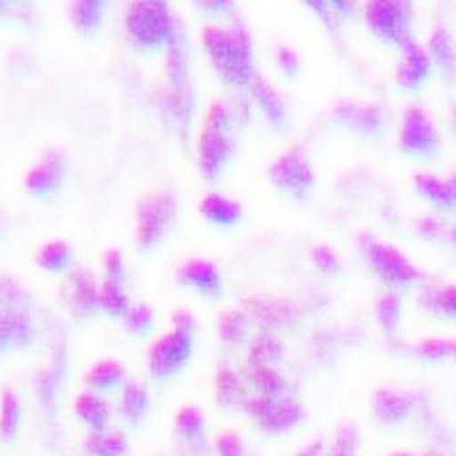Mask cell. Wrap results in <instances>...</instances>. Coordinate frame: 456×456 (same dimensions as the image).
Segmentation results:
<instances>
[{"instance_id": "19", "label": "cell", "mask_w": 456, "mask_h": 456, "mask_svg": "<svg viewBox=\"0 0 456 456\" xmlns=\"http://www.w3.org/2000/svg\"><path fill=\"white\" fill-rule=\"evenodd\" d=\"M201 215L219 226H231L242 217V206L222 194H208L201 201Z\"/></svg>"}, {"instance_id": "46", "label": "cell", "mask_w": 456, "mask_h": 456, "mask_svg": "<svg viewBox=\"0 0 456 456\" xmlns=\"http://www.w3.org/2000/svg\"><path fill=\"white\" fill-rule=\"evenodd\" d=\"M279 64L283 71L297 73V69H299V57H297V53L290 51V48L281 46L279 48Z\"/></svg>"}, {"instance_id": "28", "label": "cell", "mask_w": 456, "mask_h": 456, "mask_svg": "<svg viewBox=\"0 0 456 456\" xmlns=\"http://www.w3.org/2000/svg\"><path fill=\"white\" fill-rule=\"evenodd\" d=\"M124 379V368L117 361H101L87 372L85 381L94 388H112Z\"/></svg>"}, {"instance_id": "12", "label": "cell", "mask_w": 456, "mask_h": 456, "mask_svg": "<svg viewBox=\"0 0 456 456\" xmlns=\"http://www.w3.org/2000/svg\"><path fill=\"white\" fill-rule=\"evenodd\" d=\"M399 142L404 146V151L411 153H429L438 144V135L422 108H409L402 119V133H399Z\"/></svg>"}, {"instance_id": "48", "label": "cell", "mask_w": 456, "mask_h": 456, "mask_svg": "<svg viewBox=\"0 0 456 456\" xmlns=\"http://www.w3.org/2000/svg\"><path fill=\"white\" fill-rule=\"evenodd\" d=\"M320 454H322V441H315L311 443V445L304 447L297 456H320Z\"/></svg>"}, {"instance_id": "47", "label": "cell", "mask_w": 456, "mask_h": 456, "mask_svg": "<svg viewBox=\"0 0 456 456\" xmlns=\"http://www.w3.org/2000/svg\"><path fill=\"white\" fill-rule=\"evenodd\" d=\"M420 231H422V233L434 235V233H438V231H441V226H438V222H436L434 217H425L420 222Z\"/></svg>"}, {"instance_id": "36", "label": "cell", "mask_w": 456, "mask_h": 456, "mask_svg": "<svg viewBox=\"0 0 456 456\" xmlns=\"http://www.w3.org/2000/svg\"><path fill=\"white\" fill-rule=\"evenodd\" d=\"M126 327L135 333H146L153 327V311L146 304H137V306H128L126 311Z\"/></svg>"}, {"instance_id": "25", "label": "cell", "mask_w": 456, "mask_h": 456, "mask_svg": "<svg viewBox=\"0 0 456 456\" xmlns=\"http://www.w3.org/2000/svg\"><path fill=\"white\" fill-rule=\"evenodd\" d=\"M87 450L94 456H124L128 452V443H126L124 434L99 431V434L89 436Z\"/></svg>"}, {"instance_id": "37", "label": "cell", "mask_w": 456, "mask_h": 456, "mask_svg": "<svg viewBox=\"0 0 456 456\" xmlns=\"http://www.w3.org/2000/svg\"><path fill=\"white\" fill-rule=\"evenodd\" d=\"M358 450V431L352 425H345L338 429L333 450L329 456H356Z\"/></svg>"}, {"instance_id": "22", "label": "cell", "mask_w": 456, "mask_h": 456, "mask_svg": "<svg viewBox=\"0 0 456 456\" xmlns=\"http://www.w3.org/2000/svg\"><path fill=\"white\" fill-rule=\"evenodd\" d=\"M76 413H78L89 427H94V429L99 431H103L110 420L108 402H105L103 397H99V395L92 393H85L76 399Z\"/></svg>"}, {"instance_id": "9", "label": "cell", "mask_w": 456, "mask_h": 456, "mask_svg": "<svg viewBox=\"0 0 456 456\" xmlns=\"http://www.w3.org/2000/svg\"><path fill=\"white\" fill-rule=\"evenodd\" d=\"M361 247H363L365 256H368L374 270L384 276L386 281H390V283H413V281L420 279V272L415 270V265L402 251L390 247V244L363 235Z\"/></svg>"}, {"instance_id": "27", "label": "cell", "mask_w": 456, "mask_h": 456, "mask_svg": "<svg viewBox=\"0 0 456 456\" xmlns=\"http://www.w3.org/2000/svg\"><path fill=\"white\" fill-rule=\"evenodd\" d=\"M69 260H71V247H69L67 242H62V240L44 244L42 249L37 251V263H39V267H44V270H64L69 265Z\"/></svg>"}, {"instance_id": "4", "label": "cell", "mask_w": 456, "mask_h": 456, "mask_svg": "<svg viewBox=\"0 0 456 456\" xmlns=\"http://www.w3.org/2000/svg\"><path fill=\"white\" fill-rule=\"evenodd\" d=\"M228 121L231 110L224 103H213L203 121L199 135V165L206 176H217L231 156V140H228Z\"/></svg>"}, {"instance_id": "40", "label": "cell", "mask_w": 456, "mask_h": 456, "mask_svg": "<svg viewBox=\"0 0 456 456\" xmlns=\"http://www.w3.org/2000/svg\"><path fill=\"white\" fill-rule=\"evenodd\" d=\"M244 329V315L240 311H228L224 313L222 320H219V331H222L224 340L238 342L242 338Z\"/></svg>"}, {"instance_id": "8", "label": "cell", "mask_w": 456, "mask_h": 456, "mask_svg": "<svg viewBox=\"0 0 456 456\" xmlns=\"http://www.w3.org/2000/svg\"><path fill=\"white\" fill-rule=\"evenodd\" d=\"M244 409L254 415L260 427L267 431H288L295 425H299L304 418V409L290 397H270V395H260V397L247 399Z\"/></svg>"}, {"instance_id": "13", "label": "cell", "mask_w": 456, "mask_h": 456, "mask_svg": "<svg viewBox=\"0 0 456 456\" xmlns=\"http://www.w3.org/2000/svg\"><path fill=\"white\" fill-rule=\"evenodd\" d=\"M62 156L57 151H48L44 158L28 171L26 187L37 197L55 192L60 183H62Z\"/></svg>"}, {"instance_id": "42", "label": "cell", "mask_w": 456, "mask_h": 456, "mask_svg": "<svg viewBox=\"0 0 456 456\" xmlns=\"http://www.w3.org/2000/svg\"><path fill=\"white\" fill-rule=\"evenodd\" d=\"M313 263L324 272H336L340 267V260H338L336 251L331 247H327V244H320V247L313 249Z\"/></svg>"}, {"instance_id": "16", "label": "cell", "mask_w": 456, "mask_h": 456, "mask_svg": "<svg viewBox=\"0 0 456 456\" xmlns=\"http://www.w3.org/2000/svg\"><path fill=\"white\" fill-rule=\"evenodd\" d=\"M336 117L342 124L352 126L363 133H377L384 126V112L377 105L356 103V101H342L336 105Z\"/></svg>"}, {"instance_id": "26", "label": "cell", "mask_w": 456, "mask_h": 456, "mask_svg": "<svg viewBox=\"0 0 456 456\" xmlns=\"http://www.w3.org/2000/svg\"><path fill=\"white\" fill-rule=\"evenodd\" d=\"M105 5L101 0H78L71 5V19L73 23L80 28V30H96L103 19Z\"/></svg>"}, {"instance_id": "31", "label": "cell", "mask_w": 456, "mask_h": 456, "mask_svg": "<svg viewBox=\"0 0 456 456\" xmlns=\"http://www.w3.org/2000/svg\"><path fill=\"white\" fill-rule=\"evenodd\" d=\"M121 409L130 420H140L149 409V395L140 384H128L121 395Z\"/></svg>"}, {"instance_id": "2", "label": "cell", "mask_w": 456, "mask_h": 456, "mask_svg": "<svg viewBox=\"0 0 456 456\" xmlns=\"http://www.w3.org/2000/svg\"><path fill=\"white\" fill-rule=\"evenodd\" d=\"M169 53H167L165 67V92H162V105L169 114L171 124H176L181 135L185 137L190 114H192V85H190V73H187V57L183 32L178 28L169 39Z\"/></svg>"}, {"instance_id": "18", "label": "cell", "mask_w": 456, "mask_h": 456, "mask_svg": "<svg viewBox=\"0 0 456 456\" xmlns=\"http://www.w3.org/2000/svg\"><path fill=\"white\" fill-rule=\"evenodd\" d=\"M251 94H254V99L258 101V105L263 108V112L267 114V119L272 121L274 126H281L285 119V103L281 99V94L276 92L274 85L270 80H265L263 76L256 73L254 78H251Z\"/></svg>"}, {"instance_id": "1", "label": "cell", "mask_w": 456, "mask_h": 456, "mask_svg": "<svg viewBox=\"0 0 456 456\" xmlns=\"http://www.w3.org/2000/svg\"><path fill=\"white\" fill-rule=\"evenodd\" d=\"M203 44L215 62V67L224 73L233 85H249L256 76L254 55H251V37L249 30L242 23H235L233 28L206 26L203 28Z\"/></svg>"}, {"instance_id": "34", "label": "cell", "mask_w": 456, "mask_h": 456, "mask_svg": "<svg viewBox=\"0 0 456 456\" xmlns=\"http://www.w3.org/2000/svg\"><path fill=\"white\" fill-rule=\"evenodd\" d=\"M62 358H55V363L53 368H46L42 374H39V397L46 402V404H53V399H55L57 388H60V379H62Z\"/></svg>"}, {"instance_id": "52", "label": "cell", "mask_w": 456, "mask_h": 456, "mask_svg": "<svg viewBox=\"0 0 456 456\" xmlns=\"http://www.w3.org/2000/svg\"><path fill=\"white\" fill-rule=\"evenodd\" d=\"M454 121H456V112H454Z\"/></svg>"}, {"instance_id": "14", "label": "cell", "mask_w": 456, "mask_h": 456, "mask_svg": "<svg viewBox=\"0 0 456 456\" xmlns=\"http://www.w3.org/2000/svg\"><path fill=\"white\" fill-rule=\"evenodd\" d=\"M32 322L23 308L16 304H5L0 308V349L21 347L30 342Z\"/></svg>"}, {"instance_id": "6", "label": "cell", "mask_w": 456, "mask_h": 456, "mask_svg": "<svg viewBox=\"0 0 456 456\" xmlns=\"http://www.w3.org/2000/svg\"><path fill=\"white\" fill-rule=\"evenodd\" d=\"M411 14H413V7L409 3H399V0H372L365 5V19H368L370 28L381 39L402 44V46L411 42Z\"/></svg>"}, {"instance_id": "33", "label": "cell", "mask_w": 456, "mask_h": 456, "mask_svg": "<svg viewBox=\"0 0 456 456\" xmlns=\"http://www.w3.org/2000/svg\"><path fill=\"white\" fill-rule=\"evenodd\" d=\"M256 370V384L260 386L263 395H270V397H281L285 393V379L281 377L279 370H274L272 365H258Z\"/></svg>"}, {"instance_id": "23", "label": "cell", "mask_w": 456, "mask_h": 456, "mask_svg": "<svg viewBox=\"0 0 456 456\" xmlns=\"http://www.w3.org/2000/svg\"><path fill=\"white\" fill-rule=\"evenodd\" d=\"M176 431L190 445H201L203 438H206V422H203L201 411L197 406H185V409L178 411Z\"/></svg>"}, {"instance_id": "11", "label": "cell", "mask_w": 456, "mask_h": 456, "mask_svg": "<svg viewBox=\"0 0 456 456\" xmlns=\"http://www.w3.org/2000/svg\"><path fill=\"white\" fill-rule=\"evenodd\" d=\"M62 299L76 315H92L101 308V288L89 272L76 270L64 281Z\"/></svg>"}, {"instance_id": "21", "label": "cell", "mask_w": 456, "mask_h": 456, "mask_svg": "<svg viewBox=\"0 0 456 456\" xmlns=\"http://www.w3.org/2000/svg\"><path fill=\"white\" fill-rule=\"evenodd\" d=\"M415 187L422 197L434 201L436 206L441 208H454V194H452L450 178H438L434 174H418L415 176Z\"/></svg>"}, {"instance_id": "20", "label": "cell", "mask_w": 456, "mask_h": 456, "mask_svg": "<svg viewBox=\"0 0 456 456\" xmlns=\"http://www.w3.org/2000/svg\"><path fill=\"white\" fill-rule=\"evenodd\" d=\"M374 411L384 422H399L411 413V399L397 390L384 388L374 395Z\"/></svg>"}, {"instance_id": "32", "label": "cell", "mask_w": 456, "mask_h": 456, "mask_svg": "<svg viewBox=\"0 0 456 456\" xmlns=\"http://www.w3.org/2000/svg\"><path fill=\"white\" fill-rule=\"evenodd\" d=\"M242 381L233 370L222 368L217 374V399L222 406L233 404L235 399L242 397Z\"/></svg>"}, {"instance_id": "29", "label": "cell", "mask_w": 456, "mask_h": 456, "mask_svg": "<svg viewBox=\"0 0 456 456\" xmlns=\"http://www.w3.org/2000/svg\"><path fill=\"white\" fill-rule=\"evenodd\" d=\"M101 308L110 313V315H126V311H128V297L124 292V285L105 279V283L101 285Z\"/></svg>"}, {"instance_id": "30", "label": "cell", "mask_w": 456, "mask_h": 456, "mask_svg": "<svg viewBox=\"0 0 456 456\" xmlns=\"http://www.w3.org/2000/svg\"><path fill=\"white\" fill-rule=\"evenodd\" d=\"M431 55L438 60V64H441L443 69H452L456 62V48H454V42H452L450 32L445 30L443 26H438L434 30V35H431Z\"/></svg>"}, {"instance_id": "45", "label": "cell", "mask_w": 456, "mask_h": 456, "mask_svg": "<svg viewBox=\"0 0 456 456\" xmlns=\"http://www.w3.org/2000/svg\"><path fill=\"white\" fill-rule=\"evenodd\" d=\"M171 324H174V329L176 331H185V333H192L194 327H197V320H194L192 315L187 311H176L174 315H171Z\"/></svg>"}, {"instance_id": "41", "label": "cell", "mask_w": 456, "mask_h": 456, "mask_svg": "<svg viewBox=\"0 0 456 456\" xmlns=\"http://www.w3.org/2000/svg\"><path fill=\"white\" fill-rule=\"evenodd\" d=\"M427 301H429V306L456 317V285L443 288V290H431V295H427Z\"/></svg>"}, {"instance_id": "51", "label": "cell", "mask_w": 456, "mask_h": 456, "mask_svg": "<svg viewBox=\"0 0 456 456\" xmlns=\"http://www.w3.org/2000/svg\"><path fill=\"white\" fill-rule=\"evenodd\" d=\"M452 240H454V242H456V226H454V231H452Z\"/></svg>"}, {"instance_id": "24", "label": "cell", "mask_w": 456, "mask_h": 456, "mask_svg": "<svg viewBox=\"0 0 456 456\" xmlns=\"http://www.w3.org/2000/svg\"><path fill=\"white\" fill-rule=\"evenodd\" d=\"M21 425V404L12 390H3V404H0V438L12 441Z\"/></svg>"}, {"instance_id": "5", "label": "cell", "mask_w": 456, "mask_h": 456, "mask_svg": "<svg viewBox=\"0 0 456 456\" xmlns=\"http://www.w3.org/2000/svg\"><path fill=\"white\" fill-rule=\"evenodd\" d=\"M176 217V199L167 192L149 194L137 208V242L144 249L156 247Z\"/></svg>"}, {"instance_id": "17", "label": "cell", "mask_w": 456, "mask_h": 456, "mask_svg": "<svg viewBox=\"0 0 456 456\" xmlns=\"http://www.w3.org/2000/svg\"><path fill=\"white\" fill-rule=\"evenodd\" d=\"M429 64V53L422 46H418V44L409 42L404 46V57H402V64H399L397 69V80L404 85V87H418V85L427 78Z\"/></svg>"}, {"instance_id": "15", "label": "cell", "mask_w": 456, "mask_h": 456, "mask_svg": "<svg viewBox=\"0 0 456 456\" xmlns=\"http://www.w3.org/2000/svg\"><path fill=\"white\" fill-rule=\"evenodd\" d=\"M178 281L190 288H197L203 295H219L222 292V274L213 263L201 258L185 260L178 270Z\"/></svg>"}, {"instance_id": "39", "label": "cell", "mask_w": 456, "mask_h": 456, "mask_svg": "<svg viewBox=\"0 0 456 456\" xmlns=\"http://www.w3.org/2000/svg\"><path fill=\"white\" fill-rule=\"evenodd\" d=\"M399 313H402V306H399V299L395 295H386L379 299V322L386 331H395L399 322Z\"/></svg>"}, {"instance_id": "49", "label": "cell", "mask_w": 456, "mask_h": 456, "mask_svg": "<svg viewBox=\"0 0 456 456\" xmlns=\"http://www.w3.org/2000/svg\"><path fill=\"white\" fill-rule=\"evenodd\" d=\"M450 185H452V194H454V203H456V176H450Z\"/></svg>"}, {"instance_id": "38", "label": "cell", "mask_w": 456, "mask_h": 456, "mask_svg": "<svg viewBox=\"0 0 456 456\" xmlns=\"http://www.w3.org/2000/svg\"><path fill=\"white\" fill-rule=\"evenodd\" d=\"M281 354V342L274 338H260L258 342L251 349V365L258 368V365H272L276 356Z\"/></svg>"}, {"instance_id": "50", "label": "cell", "mask_w": 456, "mask_h": 456, "mask_svg": "<svg viewBox=\"0 0 456 456\" xmlns=\"http://www.w3.org/2000/svg\"><path fill=\"white\" fill-rule=\"evenodd\" d=\"M393 456H411V454H406V452H397V454H393Z\"/></svg>"}, {"instance_id": "43", "label": "cell", "mask_w": 456, "mask_h": 456, "mask_svg": "<svg viewBox=\"0 0 456 456\" xmlns=\"http://www.w3.org/2000/svg\"><path fill=\"white\" fill-rule=\"evenodd\" d=\"M217 452L219 456H244V447L240 436L228 431V434H222L217 438Z\"/></svg>"}, {"instance_id": "10", "label": "cell", "mask_w": 456, "mask_h": 456, "mask_svg": "<svg viewBox=\"0 0 456 456\" xmlns=\"http://www.w3.org/2000/svg\"><path fill=\"white\" fill-rule=\"evenodd\" d=\"M192 356V333L169 331L153 342L149 352V368L156 377H169L178 372Z\"/></svg>"}, {"instance_id": "7", "label": "cell", "mask_w": 456, "mask_h": 456, "mask_svg": "<svg viewBox=\"0 0 456 456\" xmlns=\"http://www.w3.org/2000/svg\"><path fill=\"white\" fill-rule=\"evenodd\" d=\"M272 181L285 190V192L295 194V197H306L315 185V171H313L311 160H308L306 151L301 146H292L285 151L283 156L272 165Z\"/></svg>"}, {"instance_id": "3", "label": "cell", "mask_w": 456, "mask_h": 456, "mask_svg": "<svg viewBox=\"0 0 456 456\" xmlns=\"http://www.w3.org/2000/svg\"><path fill=\"white\" fill-rule=\"evenodd\" d=\"M126 30L133 42L151 48L169 44L178 26L171 16L169 5L156 0H140L126 7Z\"/></svg>"}, {"instance_id": "44", "label": "cell", "mask_w": 456, "mask_h": 456, "mask_svg": "<svg viewBox=\"0 0 456 456\" xmlns=\"http://www.w3.org/2000/svg\"><path fill=\"white\" fill-rule=\"evenodd\" d=\"M105 272H108L110 281L124 283V258H121L119 251L112 249L105 254Z\"/></svg>"}, {"instance_id": "35", "label": "cell", "mask_w": 456, "mask_h": 456, "mask_svg": "<svg viewBox=\"0 0 456 456\" xmlns=\"http://www.w3.org/2000/svg\"><path fill=\"white\" fill-rule=\"evenodd\" d=\"M415 352L425 358H456V340H445V338H431V340L420 342Z\"/></svg>"}]
</instances>
